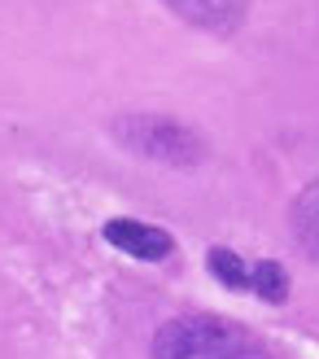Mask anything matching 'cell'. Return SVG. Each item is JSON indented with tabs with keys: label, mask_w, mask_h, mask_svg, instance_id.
Here are the masks:
<instances>
[{
	"label": "cell",
	"mask_w": 319,
	"mask_h": 359,
	"mask_svg": "<svg viewBox=\"0 0 319 359\" xmlns=\"http://www.w3.org/2000/svg\"><path fill=\"white\" fill-rule=\"evenodd\" d=\"M153 359H250V337L232 320L184 316V320H166L157 329Z\"/></svg>",
	"instance_id": "obj_1"
},
{
	"label": "cell",
	"mask_w": 319,
	"mask_h": 359,
	"mask_svg": "<svg viewBox=\"0 0 319 359\" xmlns=\"http://www.w3.org/2000/svg\"><path fill=\"white\" fill-rule=\"evenodd\" d=\"M114 136L132 154L162 158V163H197V158H201V140L192 136L188 128H180V123H171V118L132 114V118L114 123Z\"/></svg>",
	"instance_id": "obj_2"
},
{
	"label": "cell",
	"mask_w": 319,
	"mask_h": 359,
	"mask_svg": "<svg viewBox=\"0 0 319 359\" xmlns=\"http://www.w3.org/2000/svg\"><path fill=\"white\" fill-rule=\"evenodd\" d=\"M105 241L118 245L122 255L149 259V263H162L171 250H175L171 232L153 228V224H140V219H114V224H105Z\"/></svg>",
	"instance_id": "obj_3"
},
{
	"label": "cell",
	"mask_w": 319,
	"mask_h": 359,
	"mask_svg": "<svg viewBox=\"0 0 319 359\" xmlns=\"http://www.w3.org/2000/svg\"><path fill=\"white\" fill-rule=\"evenodd\" d=\"M171 5L180 18H188L192 27H206V31H236L245 22V13H250V0H162Z\"/></svg>",
	"instance_id": "obj_4"
},
{
	"label": "cell",
	"mask_w": 319,
	"mask_h": 359,
	"mask_svg": "<svg viewBox=\"0 0 319 359\" xmlns=\"http://www.w3.org/2000/svg\"><path fill=\"white\" fill-rule=\"evenodd\" d=\"M293 232H297V241H302L311 255H319V180L306 184L302 197H297V206H293Z\"/></svg>",
	"instance_id": "obj_5"
},
{
	"label": "cell",
	"mask_w": 319,
	"mask_h": 359,
	"mask_svg": "<svg viewBox=\"0 0 319 359\" xmlns=\"http://www.w3.org/2000/svg\"><path fill=\"white\" fill-rule=\"evenodd\" d=\"M206 267L210 272H215L227 290H250V276H254V267H245V259L241 255H232V250L227 245H215L206 255Z\"/></svg>",
	"instance_id": "obj_6"
},
{
	"label": "cell",
	"mask_w": 319,
	"mask_h": 359,
	"mask_svg": "<svg viewBox=\"0 0 319 359\" xmlns=\"http://www.w3.org/2000/svg\"><path fill=\"white\" fill-rule=\"evenodd\" d=\"M250 290H254L262 302H285V298H289V272H285L276 259H262V263H254Z\"/></svg>",
	"instance_id": "obj_7"
},
{
	"label": "cell",
	"mask_w": 319,
	"mask_h": 359,
	"mask_svg": "<svg viewBox=\"0 0 319 359\" xmlns=\"http://www.w3.org/2000/svg\"><path fill=\"white\" fill-rule=\"evenodd\" d=\"M254 359H258V355H254Z\"/></svg>",
	"instance_id": "obj_8"
}]
</instances>
